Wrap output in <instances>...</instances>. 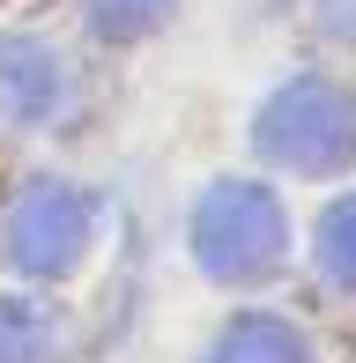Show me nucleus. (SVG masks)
<instances>
[{
	"label": "nucleus",
	"instance_id": "obj_1",
	"mask_svg": "<svg viewBox=\"0 0 356 363\" xmlns=\"http://www.w3.org/2000/svg\"><path fill=\"white\" fill-rule=\"evenodd\" d=\"M252 141H260L267 163L282 171H304V178H327V171H349L356 163V96L327 74H297L260 104L252 119Z\"/></svg>",
	"mask_w": 356,
	"mask_h": 363
},
{
	"label": "nucleus",
	"instance_id": "obj_2",
	"mask_svg": "<svg viewBox=\"0 0 356 363\" xmlns=\"http://www.w3.org/2000/svg\"><path fill=\"white\" fill-rule=\"evenodd\" d=\"M282 245H289L282 208L252 178H223L193 208V259H201L208 282H230V289L238 282H267L282 267Z\"/></svg>",
	"mask_w": 356,
	"mask_h": 363
},
{
	"label": "nucleus",
	"instance_id": "obj_3",
	"mask_svg": "<svg viewBox=\"0 0 356 363\" xmlns=\"http://www.w3.org/2000/svg\"><path fill=\"white\" fill-rule=\"evenodd\" d=\"M96 238V201L82 186H67V178H38V186L15 193L8 208V259L23 274H38V282H60V274L82 267Z\"/></svg>",
	"mask_w": 356,
	"mask_h": 363
},
{
	"label": "nucleus",
	"instance_id": "obj_4",
	"mask_svg": "<svg viewBox=\"0 0 356 363\" xmlns=\"http://www.w3.org/2000/svg\"><path fill=\"white\" fill-rule=\"evenodd\" d=\"M60 104H67V60L45 38L8 30V38H0V119L8 126H38V119H52Z\"/></svg>",
	"mask_w": 356,
	"mask_h": 363
},
{
	"label": "nucleus",
	"instance_id": "obj_5",
	"mask_svg": "<svg viewBox=\"0 0 356 363\" xmlns=\"http://www.w3.org/2000/svg\"><path fill=\"white\" fill-rule=\"evenodd\" d=\"M208 363H319V356L304 341V326L289 319H230L223 341L208 349Z\"/></svg>",
	"mask_w": 356,
	"mask_h": 363
},
{
	"label": "nucleus",
	"instance_id": "obj_6",
	"mask_svg": "<svg viewBox=\"0 0 356 363\" xmlns=\"http://www.w3.org/2000/svg\"><path fill=\"white\" fill-rule=\"evenodd\" d=\"M0 363H67L60 319H52L45 304H23V296H0Z\"/></svg>",
	"mask_w": 356,
	"mask_h": 363
},
{
	"label": "nucleus",
	"instance_id": "obj_7",
	"mask_svg": "<svg viewBox=\"0 0 356 363\" xmlns=\"http://www.w3.org/2000/svg\"><path fill=\"white\" fill-rule=\"evenodd\" d=\"M319 274L334 289H356V193L319 216Z\"/></svg>",
	"mask_w": 356,
	"mask_h": 363
},
{
	"label": "nucleus",
	"instance_id": "obj_8",
	"mask_svg": "<svg viewBox=\"0 0 356 363\" xmlns=\"http://www.w3.org/2000/svg\"><path fill=\"white\" fill-rule=\"evenodd\" d=\"M164 15H171V0H89V30H96V38H111V45L149 38Z\"/></svg>",
	"mask_w": 356,
	"mask_h": 363
}]
</instances>
